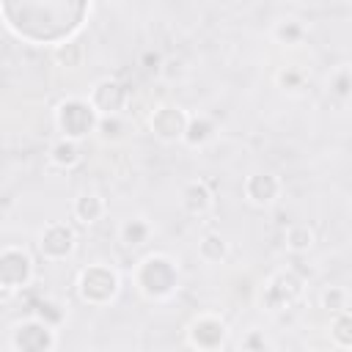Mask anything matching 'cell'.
Listing matches in <instances>:
<instances>
[{
    "instance_id": "484cf974",
    "label": "cell",
    "mask_w": 352,
    "mask_h": 352,
    "mask_svg": "<svg viewBox=\"0 0 352 352\" xmlns=\"http://www.w3.org/2000/svg\"><path fill=\"white\" fill-rule=\"evenodd\" d=\"M236 349H239V352H275L270 336H267L261 327H250V330H245L242 338H239V344H236Z\"/></svg>"
},
{
    "instance_id": "d6986e66",
    "label": "cell",
    "mask_w": 352,
    "mask_h": 352,
    "mask_svg": "<svg viewBox=\"0 0 352 352\" xmlns=\"http://www.w3.org/2000/svg\"><path fill=\"white\" fill-rule=\"evenodd\" d=\"M283 242H286V250H289V253L302 256V253H308V250L316 245V231H314L308 223H294V226L286 228Z\"/></svg>"
},
{
    "instance_id": "8fae6325",
    "label": "cell",
    "mask_w": 352,
    "mask_h": 352,
    "mask_svg": "<svg viewBox=\"0 0 352 352\" xmlns=\"http://www.w3.org/2000/svg\"><path fill=\"white\" fill-rule=\"evenodd\" d=\"M88 102L94 104V110L99 113V118H104V116H121V110L129 102V91H126V85L121 80L102 77V80H96L91 85Z\"/></svg>"
},
{
    "instance_id": "5bb4252c",
    "label": "cell",
    "mask_w": 352,
    "mask_h": 352,
    "mask_svg": "<svg viewBox=\"0 0 352 352\" xmlns=\"http://www.w3.org/2000/svg\"><path fill=\"white\" fill-rule=\"evenodd\" d=\"M72 214H74V220H77L80 226H94V223H99V220L107 214V201H104L102 192L85 190V192H80V195L74 198Z\"/></svg>"
},
{
    "instance_id": "4316f807",
    "label": "cell",
    "mask_w": 352,
    "mask_h": 352,
    "mask_svg": "<svg viewBox=\"0 0 352 352\" xmlns=\"http://www.w3.org/2000/svg\"><path fill=\"white\" fill-rule=\"evenodd\" d=\"M124 132H126V124L121 116H104L96 124V135L102 140H118V138H124Z\"/></svg>"
},
{
    "instance_id": "277c9868",
    "label": "cell",
    "mask_w": 352,
    "mask_h": 352,
    "mask_svg": "<svg viewBox=\"0 0 352 352\" xmlns=\"http://www.w3.org/2000/svg\"><path fill=\"white\" fill-rule=\"evenodd\" d=\"M302 294H305V278L297 275L294 270H278L264 280L258 300L264 311L280 314V311L294 308L302 300Z\"/></svg>"
},
{
    "instance_id": "2e32d148",
    "label": "cell",
    "mask_w": 352,
    "mask_h": 352,
    "mask_svg": "<svg viewBox=\"0 0 352 352\" xmlns=\"http://www.w3.org/2000/svg\"><path fill=\"white\" fill-rule=\"evenodd\" d=\"M214 135H217V124H214V118L212 116H206V113H195V116H190V121H187V132H184V146L187 148H204V146H209L212 140H214Z\"/></svg>"
},
{
    "instance_id": "7a4b0ae2",
    "label": "cell",
    "mask_w": 352,
    "mask_h": 352,
    "mask_svg": "<svg viewBox=\"0 0 352 352\" xmlns=\"http://www.w3.org/2000/svg\"><path fill=\"white\" fill-rule=\"evenodd\" d=\"M77 297L85 302V305H94V308H107L118 300L121 294V275L113 264L107 261H94L88 267H82L77 272Z\"/></svg>"
},
{
    "instance_id": "e0dca14e",
    "label": "cell",
    "mask_w": 352,
    "mask_h": 352,
    "mask_svg": "<svg viewBox=\"0 0 352 352\" xmlns=\"http://www.w3.org/2000/svg\"><path fill=\"white\" fill-rule=\"evenodd\" d=\"M228 253H231V245H228V239L220 231H206L198 239V258L204 264H212V267L214 264H223L228 258Z\"/></svg>"
},
{
    "instance_id": "52a82bcc",
    "label": "cell",
    "mask_w": 352,
    "mask_h": 352,
    "mask_svg": "<svg viewBox=\"0 0 352 352\" xmlns=\"http://www.w3.org/2000/svg\"><path fill=\"white\" fill-rule=\"evenodd\" d=\"M55 346H58V330L36 316H25L14 322L8 330L11 352H55Z\"/></svg>"
},
{
    "instance_id": "3957f363",
    "label": "cell",
    "mask_w": 352,
    "mask_h": 352,
    "mask_svg": "<svg viewBox=\"0 0 352 352\" xmlns=\"http://www.w3.org/2000/svg\"><path fill=\"white\" fill-rule=\"evenodd\" d=\"M55 129L60 132V138L69 140H85L91 132H96L99 124V113L94 110V104L88 102V96H66L55 104L52 113Z\"/></svg>"
},
{
    "instance_id": "603a6c76",
    "label": "cell",
    "mask_w": 352,
    "mask_h": 352,
    "mask_svg": "<svg viewBox=\"0 0 352 352\" xmlns=\"http://www.w3.org/2000/svg\"><path fill=\"white\" fill-rule=\"evenodd\" d=\"M55 63L58 66H63V69H77L80 63H82V58H85V47H82V41L80 38H66V41H60L58 47H55Z\"/></svg>"
},
{
    "instance_id": "8992f818",
    "label": "cell",
    "mask_w": 352,
    "mask_h": 352,
    "mask_svg": "<svg viewBox=\"0 0 352 352\" xmlns=\"http://www.w3.org/2000/svg\"><path fill=\"white\" fill-rule=\"evenodd\" d=\"M36 278L33 256L19 245H6L0 250V289L3 297H11L22 289H28Z\"/></svg>"
},
{
    "instance_id": "d4e9b609",
    "label": "cell",
    "mask_w": 352,
    "mask_h": 352,
    "mask_svg": "<svg viewBox=\"0 0 352 352\" xmlns=\"http://www.w3.org/2000/svg\"><path fill=\"white\" fill-rule=\"evenodd\" d=\"M319 305L333 316V314H341V311H349V294L344 286H327L322 289L319 294Z\"/></svg>"
},
{
    "instance_id": "44dd1931",
    "label": "cell",
    "mask_w": 352,
    "mask_h": 352,
    "mask_svg": "<svg viewBox=\"0 0 352 352\" xmlns=\"http://www.w3.org/2000/svg\"><path fill=\"white\" fill-rule=\"evenodd\" d=\"M327 336H330L333 346H338L344 352H352V311L333 314L330 324H327Z\"/></svg>"
},
{
    "instance_id": "9c48e42d",
    "label": "cell",
    "mask_w": 352,
    "mask_h": 352,
    "mask_svg": "<svg viewBox=\"0 0 352 352\" xmlns=\"http://www.w3.org/2000/svg\"><path fill=\"white\" fill-rule=\"evenodd\" d=\"M190 113L173 102H160L148 116V129L160 143H182L187 132Z\"/></svg>"
},
{
    "instance_id": "6da1fadb",
    "label": "cell",
    "mask_w": 352,
    "mask_h": 352,
    "mask_svg": "<svg viewBox=\"0 0 352 352\" xmlns=\"http://www.w3.org/2000/svg\"><path fill=\"white\" fill-rule=\"evenodd\" d=\"M132 283L138 289V294L148 302H168L170 297H176L179 283H182V272H179V261L162 250L146 253L135 270H132Z\"/></svg>"
},
{
    "instance_id": "ffe728a7",
    "label": "cell",
    "mask_w": 352,
    "mask_h": 352,
    "mask_svg": "<svg viewBox=\"0 0 352 352\" xmlns=\"http://www.w3.org/2000/svg\"><path fill=\"white\" fill-rule=\"evenodd\" d=\"M30 316H36V319H41L44 324H50V327L58 330V327L69 319V308H66V302L58 300V297H44V300L36 302V308H33Z\"/></svg>"
},
{
    "instance_id": "ac0fdd59",
    "label": "cell",
    "mask_w": 352,
    "mask_h": 352,
    "mask_svg": "<svg viewBox=\"0 0 352 352\" xmlns=\"http://www.w3.org/2000/svg\"><path fill=\"white\" fill-rule=\"evenodd\" d=\"M305 36H308V28H305V22L297 19V16H280V19L272 25V38H275V44H280V47H300V44L305 41Z\"/></svg>"
},
{
    "instance_id": "9a60e30c",
    "label": "cell",
    "mask_w": 352,
    "mask_h": 352,
    "mask_svg": "<svg viewBox=\"0 0 352 352\" xmlns=\"http://www.w3.org/2000/svg\"><path fill=\"white\" fill-rule=\"evenodd\" d=\"M47 160L52 168L58 170H74L80 162H82V143L80 140H69V138H58L50 151H47Z\"/></svg>"
},
{
    "instance_id": "cb8c5ba5",
    "label": "cell",
    "mask_w": 352,
    "mask_h": 352,
    "mask_svg": "<svg viewBox=\"0 0 352 352\" xmlns=\"http://www.w3.org/2000/svg\"><path fill=\"white\" fill-rule=\"evenodd\" d=\"M275 82H278V88H280L283 94L297 96V94H302V88H305V82H308V74H305V69H300V66H283V69L275 74Z\"/></svg>"
},
{
    "instance_id": "ba28073f",
    "label": "cell",
    "mask_w": 352,
    "mask_h": 352,
    "mask_svg": "<svg viewBox=\"0 0 352 352\" xmlns=\"http://www.w3.org/2000/svg\"><path fill=\"white\" fill-rule=\"evenodd\" d=\"M36 248L44 261H69L77 253V231L63 220H50L41 226L36 236Z\"/></svg>"
},
{
    "instance_id": "7402d4cb",
    "label": "cell",
    "mask_w": 352,
    "mask_h": 352,
    "mask_svg": "<svg viewBox=\"0 0 352 352\" xmlns=\"http://www.w3.org/2000/svg\"><path fill=\"white\" fill-rule=\"evenodd\" d=\"M327 94L336 99V102H346L352 99V66H336L327 77Z\"/></svg>"
},
{
    "instance_id": "4fadbf2b",
    "label": "cell",
    "mask_w": 352,
    "mask_h": 352,
    "mask_svg": "<svg viewBox=\"0 0 352 352\" xmlns=\"http://www.w3.org/2000/svg\"><path fill=\"white\" fill-rule=\"evenodd\" d=\"M154 236V226L146 214H129L118 223V242L129 250H138V248H146Z\"/></svg>"
},
{
    "instance_id": "30bf717a",
    "label": "cell",
    "mask_w": 352,
    "mask_h": 352,
    "mask_svg": "<svg viewBox=\"0 0 352 352\" xmlns=\"http://www.w3.org/2000/svg\"><path fill=\"white\" fill-rule=\"evenodd\" d=\"M242 195L250 206L267 209V206L278 204V198L283 195V179L272 170H253L242 182Z\"/></svg>"
},
{
    "instance_id": "5b68a950",
    "label": "cell",
    "mask_w": 352,
    "mask_h": 352,
    "mask_svg": "<svg viewBox=\"0 0 352 352\" xmlns=\"http://www.w3.org/2000/svg\"><path fill=\"white\" fill-rule=\"evenodd\" d=\"M187 346L192 352H223L228 344V322L220 314H195L184 327Z\"/></svg>"
},
{
    "instance_id": "7c38bea8",
    "label": "cell",
    "mask_w": 352,
    "mask_h": 352,
    "mask_svg": "<svg viewBox=\"0 0 352 352\" xmlns=\"http://www.w3.org/2000/svg\"><path fill=\"white\" fill-rule=\"evenodd\" d=\"M179 204H182L184 214L201 220V217H206V214L214 209V192H212L209 182H204V179H192V182H187V184L182 187Z\"/></svg>"
}]
</instances>
